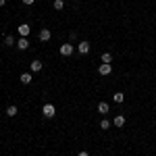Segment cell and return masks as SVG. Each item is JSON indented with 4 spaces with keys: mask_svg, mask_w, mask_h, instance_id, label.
<instances>
[{
    "mask_svg": "<svg viewBox=\"0 0 156 156\" xmlns=\"http://www.w3.org/2000/svg\"><path fill=\"white\" fill-rule=\"evenodd\" d=\"M42 115H44L46 119H52V117L56 115V108H54V104H44V108H42Z\"/></svg>",
    "mask_w": 156,
    "mask_h": 156,
    "instance_id": "1",
    "label": "cell"
},
{
    "mask_svg": "<svg viewBox=\"0 0 156 156\" xmlns=\"http://www.w3.org/2000/svg\"><path fill=\"white\" fill-rule=\"evenodd\" d=\"M98 73H100L102 77H108V75L112 73V65H106V62H102V65L98 67Z\"/></svg>",
    "mask_w": 156,
    "mask_h": 156,
    "instance_id": "2",
    "label": "cell"
},
{
    "mask_svg": "<svg viewBox=\"0 0 156 156\" xmlns=\"http://www.w3.org/2000/svg\"><path fill=\"white\" fill-rule=\"evenodd\" d=\"M17 31H19V36H21V37H27V36H29V31H31V27H29L27 23H21L19 27H17Z\"/></svg>",
    "mask_w": 156,
    "mask_h": 156,
    "instance_id": "3",
    "label": "cell"
},
{
    "mask_svg": "<svg viewBox=\"0 0 156 156\" xmlns=\"http://www.w3.org/2000/svg\"><path fill=\"white\" fill-rule=\"evenodd\" d=\"M60 54H62V56H71L73 54V46L71 44H62V46H60Z\"/></svg>",
    "mask_w": 156,
    "mask_h": 156,
    "instance_id": "4",
    "label": "cell"
},
{
    "mask_svg": "<svg viewBox=\"0 0 156 156\" xmlns=\"http://www.w3.org/2000/svg\"><path fill=\"white\" fill-rule=\"evenodd\" d=\"M77 50H79L81 54H87V52H90V42H79V44H77Z\"/></svg>",
    "mask_w": 156,
    "mask_h": 156,
    "instance_id": "5",
    "label": "cell"
},
{
    "mask_svg": "<svg viewBox=\"0 0 156 156\" xmlns=\"http://www.w3.org/2000/svg\"><path fill=\"white\" fill-rule=\"evenodd\" d=\"M17 48H19V50H27V48H29V42H27V37H21V40L17 42Z\"/></svg>",
    "mask_w": 156,
    "mask_h": 156,
    "instance_id": "6",
    "label": "cell"
},
{
    "mask_svg": "<svg viewBox=\"0 0 156 156\" xmlns=\"http://www.w3.org/2000/svg\"><path fill=\"white\" fill-rule=\"evenodd\" d=\"M29 69H31V73H40L42 71V62H40V60H34V62L29 65Z\"/></svg>",
    "mask_w": 156,
    "mask_h": 156,
    "instance_id": "7",
    "label": "cell"
},
{
    "mask_svg": "<svg viewBox=\"0 0 156 156\" xmlns=\"http://www.w3.org/2000/svg\"><path fill=\"white\" fill-rule=\"evenodd\" d=\"M112 125H115V127H123V125H125V117H123V115H117L115 121H112Z\"/></svg>",
    "mask_w": 156,
    "mask_h": 156,
    "instance_id": "8",
    "label": "cell"
},
{
    "mask_svg": "<svg viewBox=\"0 0 156 156\" xmlns=\"http://www.w3.org/2000/svg\"><path fill=\"white\" fill-rule=\"evenodd\" d=\"M34 81V77H31V73H21V83H31Z\"/></svg>",
    "mask_w": 156,
    "mask_h": 156,
    "instance_id": "9",
    "label": "cell"
},
{
    "mask_svg": "<svg viewBox=\"0 0 156 156\" xmlns=\"http://www.w3.org/2000/svg\"><path fill=\"white\" fill-rule=\"evenodd\" d=\"M50 36H52V34H50V29H42V31H40V40H42V42H48Z\"/></svg>",
    "mask_w": 156,
    "mask_h": 156,
    "instance_id": "10",
    "label": "cell"
},
{
    "mask_svg": "<svg viewBox=\"0 0 156 156\" xmlns=\"http://www.w3.org/2000/svg\"><path fill=\"white\" fill-rule=\"evenodd\" d=\"M108 110H110V108H108V104H106V102H100V104H98V112H102V115H106Z\"/></svg>",
    "mask_w": 156,
    "mask_h": 156,
    "instance_id": "11",
    "label": "cell"
},
{
    "mask_svg": "<svg viewBox=\"0 0 156 156\" xmlns=\"http://www.w3.org/2000/svg\"><path fill=\"white\" fill-rule=\"evenodd\" d=\"M17 112H19V110H17V106H15V104H11V106L6 108V117H15Z\"/></svg>",
    "mask_w": 156,
    "mask_h": 156,
    "instance_id": "12",
    "label": "cell"
},
{
    "mask_svg": "<svg viewBox=\"0 0 156 156\" xmlns=\"http://www.w3.org/2000/svg\"><path fill=\"white\" fill-rule=\"evenodd\" d=\"M102 62L110 65V62H112V54H110V52H104V54H102Z\"/></svg>",
    "mask_w": 156,
    "mask_h": 156,
    "instance_id": "13",
    "label": "cell"
},
{
    "mask_svg": "<svg viewBox=\"0 0 156 156\" xmlns=\"http://www.w3.org/2000/svg\"><path fill=\"white\" fill-rule=\"evenodd\" d=\"M112 100H115V102H117V104H121V102H123V100H125V96H123V92H117V94H115V96H112Z\"/></svg>",
    "mask_w": 156,
    "mask_h": 156,
    "instance_id": "14",
    "label": "cell"
},
{
    "mask_svg": "<svg viewBox=\"0 0 156 156\" xmlns=\"http://www.w3.org/2000/svg\"><path fill=\"white\" fill-rule=\"evenodd\" d=\"M52 6H54L56 11H62V9H65V2H62V0H54V4H52Z\"/></svg>",
    "mask_w": 156,
    "mask_h": 156,
    "instance_id": "15",
    "label": "cell"
},
{
    "mask_svg": "<svg viewBox=\"0 0 156 156\" xmlns=\"http://www.w3.org/2000/svg\"><path fill=\"white\" fill-rule=\"evenodd\" d=\"M4 44H6V46H15L17 42H15V37H12V36H6V37H4Z\"/></svg>",
    "mask_w": 156,
    "mask_h": 156,
    "instance_id": "16",
    "label": "cell"
},
{
    "mask_svg": "<svg viewBox=\"0 0 156 156\" xmlns=\"http://www.w3.org/2000/svg\"><path fill=\"white\" fill-rule=\"evenodd\" d=\"M108 127H110V121H108V119L100 121V129H108Z\"/></svg>",
    "mask_w": 156,
    "mask_h": 156,
    "instance_id": "17",
    "label": "cell"
},
{
    "mask_svg": "<svg viewBox=\"0 0 156 156\" xmlns=\"http://www.w3.org/2000/svg\"><path fill=\"white\" fill-rule=\"evenodd\" d=\"M69 40H71V42H75V40H77V34H75V31H71V34H69Z\"/></svg>",
    "mask_w": 156,
    "mask_h": 156,
    "instance_id": "18",
    "label": "cell"
},
{
    "mask_svg": "<svg viewBox=\"0 0 156 156\" xmlns=\"http://www.w3.org/2000/svg\"><path fill=\"white\" fill-rule=\"evenodd\" d=\"M36 0H23V4H34Z\"/></svg>",
    "mask_w": 156,
    "mask_h": 156,
    "instance_id": "19",
    "label": "cell"
},
{
    "mask_svg": "<svg viewBox=\"0 0 156 156\" xmlns=\"http://www.w3.org/2000/svg\"><path fill=\"white\" fill-rule=\"evenodd\" d=\"M77 156H90V154H87V152H79Z\"/></svg>",
    "mask_w": 156,
    "mask_h": 156,
    "instance_id": "20",
    "label": "cell"
},
{
    "mask_svg": "<svg viewBox=\"0 0 156 156\" xmlns=\"http://www.w3.org/2000/svg\"><path fill=\"white\" fill-rule=\"evenodd\" d=\"M4 4H6V0H0V6H4Z\"/></svg>",
    "mask_w": 156,
    "mask_h": 156,
    "instance_id": "21",
    "label": "cell"
},
{
    "mask_svg": "<svg viewBox=\"0 0 156 156\" xmlns=\"http://www.w3.org/2000/svg\"><path fill=\"white\" fill-rule=\"evenodd\" d=\"M73 2H77V0H73Z\"/></svg>",
    "mask_w": 156,
    "mask_h": 156,
    "instance_id": "22",
    "label": "cell"
}]
</instances>
